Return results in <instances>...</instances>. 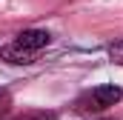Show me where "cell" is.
<instances>
[{"instance_id": "6da1fadb", "label": "cell", "mask_w": 123, "mask_h": 120, "mask_svg": "<svg viewBox=\"0 0 123 120\" xmlns=\"http://www.w3.org/2000/svg\"><path fill=\"white\" fill-rule=\"evenodd\" d=\"M120 100H123V89L115 86V83H106V86H97V89L80 94L72 109H74L77 114H94V112H103V109L120 103Z\"/></svg>"}, {"instance_id": "7a4b0ae2", "label": "cell", "mask_w": 123, "mask_h": 120, "mask_svg": "<svg viewBox=\"0 0 123 120\" xmlns=\"http://www.w3.org/2000/svg\"><path fill=\"white\" fill-rule=\"evenodd\" d=\"M49 40H52V34L46 29H23L17 34V46L20 49H29V52H40V49H46L49 46Z\"/></svg>"}, {"instance_id": "3957f363", "label": "cell", "mask_w": 123, "mask_h": 120, "mask_svg": "<svg viewBox=\"0 0 123 120\" xmlns=\"http://www.w3.org/2000/svg\"><path fill=\"white\" fill-rule=\"evenodd\" d=\"M0 57L6 60V63H14V66H29V63L37 60V52L20 49L17 43H9V46H3V49H0Z\"/></svg>"}, {"instance_id": "277c9868", "label": "cell", "mask_w": 123, "mask_h": 120, "mask_svg": "<svg viewBox=\"0 0 123 120\" xmlns=\"http://www.w3.org/2000/svg\"><path fill=\"white\" fill-rule=\"evenodd\" d=\"M12 120H57V114L46 112V109H31V112H23V114H17Z\"/></svg>"}, {"instance_id": "5b68a950", "label": "cell", "mask_w": 123, "mask_h": 120, "mask_svg": "<svg viewBox=\"0 0 123 120\" xmlns=\"http://www.w3.org/2000/svg\"><path fill=\"white\" fill-rule=\"evenodd\" d=\"M109 57L115 60V63H120V66H123V40H117V43H112V46H109Z\"/></svg>"}, {"instance_id": "8992f818", "label": "cell", "mask_w": 123, "mask_h": 120, "mask_svg": "<svg viewBox=\"0 0 123 120\" xmlns=\"http://www.w3.org/2000/svg\"><path fill=\"white\" fill-rule=\"evenodd\" d=\"M9 109H12V94H9V91H0V117H3Z\"/></svg>"}, {"instance_id": "52a82bcc", "label": "cell", "mask_w": 123, "mask_h": 120, "mask_svg": "<svg viewBox=\"0 0 123 120\" xmlns=\"http://www.w3.org/2000/svg\"><path fill=\"white\" fill-rule=\"evenodd\" d=\"M89 120H92V117H89ZM100 120H109V117H100Z\"/></svg>"}]
</instances>
